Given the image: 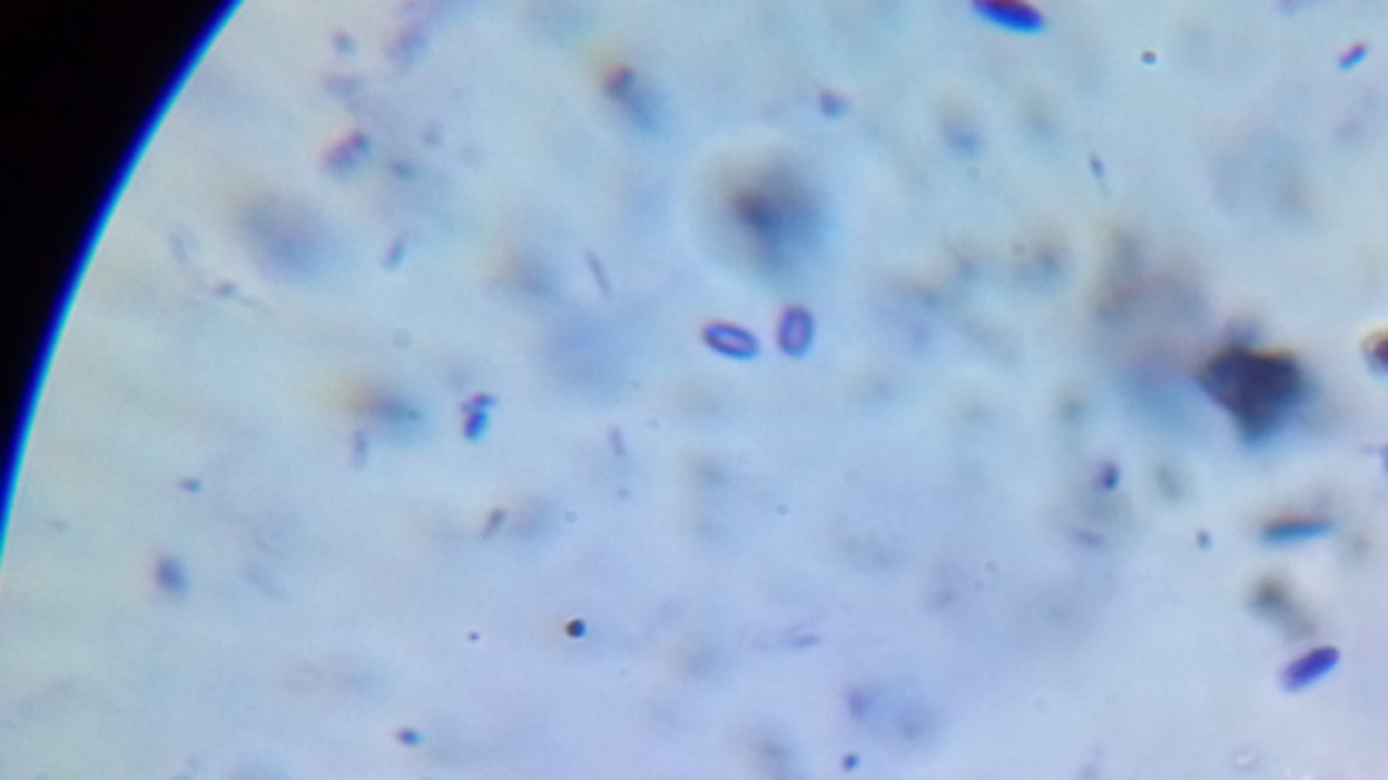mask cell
Segmentation results:
<instances>
[{
	"mask_svg": "<svg viewBox=\"0 0 1388 780\" xmlns=\"http://www.w3.org/2000/svg\"><path fill=\"white\" fill-rule=\"evenodd\" d=\"M1204 388L1234 417L1244 440L1280 432L1302 402L1305 379L1283 355L1229 349L1204 369Z\"/></svg>",
	"mask_w": 1388,
	"mask_h": 780,
	"instance_id": "obj_1",
	"label": "cell"
},
{
	"mask_svg": "<svg viewBox=\"0 0 1388 780\" xmlns=\"http://www.w3.org/2000/svg\"><path fill=\"white\" fill-rule=\"evenodd\" d=\"M1331 532V521L1321 517H1293V521H1274L1263 529V540L1269 545H1291V542L1316 540Z\"/></svg>",
	"mask_w": 1388,
	"mask_h": 780,
	"instance_id": "obj_3",
	"label": "cell"
},
{
	"mask_svg": "<svg viewBox=\"0 0 1388 780\" xmlns=\"http://www.w3.org/2000/svg\"><path fill=\"white\" fill-rule=\"evenodd\" d=\"M1337 664H1340V653H1337V648H1329V645L1312 648V651H1307L1305 656H1299L1297 661H1291V664L1286 667L1283 685L1288 691H1302L1307 689V685L1318 683V680L1329 675Z\"/></svg>",
	"mask_w": 1388,
	"mask_h": 780,
	"instance_id": "obj_2",
	"label": "cell"
},
{
	"mask_svg": "<svg viewBox=\"0 0 1388 780\" xmlns=\"http://www.w3.org/2000/svg\"><path fill=\"white\" fill-rule=\"evenodd\" d=\"M1372 366L1375 369H1386L1388 372V336L1380 342L1378 347H1372Z\"/></svg>",
	"mask_w": 1388,
	"mask_h": 780,
	"instance_id": "obj_4",
	"label": "cell"
}]
</instances>
